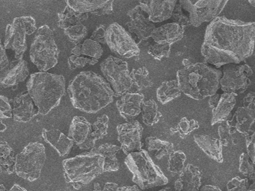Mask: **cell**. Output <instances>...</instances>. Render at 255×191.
<instances>
[{
	"label": "cell",
	"instance_id": "obj_1",
	"mask_svg": "<svg viewBox=\"0 0 255 191\" xmlns=\"http://www.w3.org/2000/svg\"><path fill=\"white\" fill-rule=\"evenodd\" d=\"M255 37V22L218 16L207 27L201 54L206 62L216 68L238 64L252 56Z\"/></svg>",
	"mask_w": 255,
	"mask_h": 191
},
{
	"label": "cell",
	"instance_id": "obj_2",
	"mask_svg": "<svg viewBox=\"0 0 255 191\" xmlns=\"http://www.w3.org/2000/svg\"><path fill=\"white\" fill-rule=\"evenodd\" d=\"M68 93L74 107L88 113H98L114 99L110 84L91 71H83L76 76L68 85Z\"/></svg>",
	"mask_w": 255,
	"mask_h": 191
},
{
	"label": "cell",
	"instance_id": "obj_3",
	"mask_svg": "<svg viewBox=\"0 0 255 191\" xmlns=\"http://www.w3.org/2000/svg\"><path fill=\"white\" fill-rule=\"evenodd\" d=\"M221 77V70L205 63H192L177 72L180 91L195 100H202L216 94L220 88Z\"/></svg>",
	"mask_w": 255,
	"mask_h": 191
},
{
	"label": "cell",
	"instance_id": "obj_4",
	"mask_svg": "<svg viewBox=\"0 0 255 191\" xmlns=\"http://www.w3.org/2000/svg\"><path fill=\"white\" fill-rule=\"evenodd\" d=\"M26 88L38 113L47 115L60 104L65 93V79L62 75L39 72L31 75Z\"/></svg>",
	"mask_w": 255,
	"mask_h": 191
},
{
	"label": "cell",
	"instance_id": "obj_5",
	"mask_svg": "<svg viewBox=\"0 0 255 191\" xmlns=\"http://www.w3.org/2000/svg\"><path fill=\"white\" fill-rule=\"evenodd\" d=\"M104 158L85 152L62 161L65 181L76 190L81 189L104 173Z\"/></svg>",
	"mask_w": 255,
	"mask_h": 191
},
{
	"label": "cell",
	"instance_id": "obj_6",
	"mask_svg": "<svg viewBox=\"0 0 255 191\" xmlns=\"http://www.w3.org/2000/svg\"><path fill=\"white\" fill-rule=\"evenodd\" d=\"M125 163L132 174V182L143 191L168 184V178L144 149L127 155Z\"/></svg>",
	"mask_w": 255,
	"mask_h": 191
},
{
	"label": "cell",
	"instance_id": "obj_7",
	"mask_svg": "<svg viewBox=\"0 0 255 191\" xmlns=\"http://www.w3.org/2000/svg\"><path fill=\"white\" fill-rule=\"evenodd\" d=\"M59 49L53 31L44 25L37 30L36 36L30 47V59L41 72L54 67L59 59Z\"/></svg>",
	"mask_w": 255,
	"mask_h": 191
},
{
	"label": "cell",
	"instance_id": "obj_8",
	"mask_svg": "<svg viewBox=\"0 0 255 191\" xmlns=\"http://www.w3.org/2000/svg\"><path fill=\"white\" fill-rule=\"evenodd\" d=\"M46 161L45 147L42 143L32 142L15 156V173L22 179L33 182L41 176Z\"/></svg>",
	"mask_w": 255,
	"mask_h": 191
},
{
	"label": "cell",
	"instance_id": "obj_9",
	"mask_svg": "<svg viewBox=\"0 0 255 191\" xmlns=\"http://www.w3.org/2000/svg\"><path fill=\"white\" fill-rule=\"evenodd\" d=\"M36 31V22L32 16L14 18L12 23L6 26L4 49L14 51L16 59H23V55L27 49L26 35H30Z\"/></svg>",
	"mask_w": 255,
	"mask_h": 191
},
{
	"label": "cell",
	"instance_id": "obj_10",
	"mask_svg": "<svg viewBox=\"0 0 255 191\" xmlns=\"http://www.w3.org/2000/svg\"><path fill=\"white\" fill-rule=\"evenodd\" d=\"M101 70L111 86L114 96H122L132 89V82L126 61L110 55L101 63Z\"/></svg>",
	"mask_w": 255,
	"mask_h": 191
},
{
	"label": "cell",
	"instance_id": "obj_11",
	"mask_svg": "<svg viewBox=\"0 0 255 191\" xmlns=\"http://www.w3.org/2000/svg\"><path fill=\"white\" fill-rule=\"evenodd\" d=\"M183 10L189 13L190 25L198 27L204 22H211L219 16L228 1L201 0L195 2L190 0L178 1Z\"/></svg>",
	"mask_w": 255,
	"mask_h": 191
},
{
	"label": "cell",
	"instance_id": "obj_12",
	"mask_svg": "<svg viewBox=\"0 0 255 191\" xmlns=\"http://www.w3.org/2000/svg\"><path fill=\"white\" fill-rule=\"evenodd\" d=\"M106 44L112 52L125 58L138 56L140 49L130 34L118 22H113L106 30Z\"/></svg>",
	"mask_w": 255,
	"mask_h": 191
},
{
	"label": "cell",
	"instance_id": "obj_13",
	"mask_svg": "<svg viewBox=\"0 0 255 191\" xmlns=\"http://www.w3.org/2000/svg\"><path fill=\"white\" fill-rule=\"evenodd\" d=\"M252 74V68L247 64L225 66L219 80L221 89L228 94H243L251 85Z\"/></svg>",
	"mask_w": 255,
	"mask_h": 191
},
{
	"label": "cell",
	"instance_id": "obj_14",
	"mask_svg": "<svg viewBox=\"0 0 255 191\" xmlns=\"http://www.w3.org/2000/svg\"><path fill=\"white\" fill-rule=\"evenodd\" d=\"M142 131L143 127L137 120L118 125V140L121 143V149L127 155L142 149Z\"/></svg>",
	"mask_w": 255,
	"mask_h": 191
},
{
	"label": "cell",
	"instance_id": "obj_15",
	"mask_svg": "<svg viewBox=\"0 0 255 191\" xmlns=\"http://www.w3.org/2000/svg\"><path fill=\"white\" fill-rule=\"evenodd\" d=\"M129 20L126 22L129 34L137 45L148 40L152 31L156 28L154 24L149 20L139 6H135L128 12Z\"/></svg>",
	"mask_w": 255,
	"mask_h": 191
},
{
	"label": "cell",
	"instance_id": "obj_16",
	"mask_svg": "<svg viewBox=\"0 0 255 191\" xmlns=\"http://www.w3.org/2000/svg\"><path fill=\"white\" fill-rule=\"evenodd\" d=\"M231 125L235 127L240 134H247L249 131H255L254 125L255 121V94L249 93L244 99L243 106L239 107L236 110L232 119H229Z\"/></svg>",
	"mask_w": 255,
	"mask_h": 191
},
{
	"label": "cell",
	"instance_id": "obj_17",
	"mask_svg": "<svg viewBox=\"0 0 255 191\" xmlns=\"http://www.w3.org/2000/svg\"><path fill=\"white\" fill-rule=\"evenodd\" d=\"M92 133V124L83 116H76L71 121L68 137L80 149L92 150L95 146L91 138Z\"/></svg>",
	"mask_w": 255,
	"mask_h": 191
},
{
	"label": "cell",
	"instance_id": "obj_18",
	"mask_svg": "<svg viewBox=\"0 0 255 191\" xmlns=\"http://www.w3.org/2000/svg\"><path fill=\"white\" fill-rule=\"evenodd\" d=\"M28 64L24 60H14L0 72V87L13 88L29 76Z\"/></svg>",
	"mask_w": 255,
	"mask_h": 191
},
{
	"label": "cell",
	"instance_id": "obj_19",
	"mask_svg": "<svg viewBox=\"0 0 255 191\" xmlns=\"http://www.w3.org/2000/svg\"><path fill=\"white\" fill-rule=\"evenodd\" d=\"M9 101L13 119L17 122H29L38 114V108L28 92L18 94Z\"/></svg>",
	"mask_w": 255,
	"mask_h": 191
},
{
	"label": "cell",
	"instance_id": "obj_20",
	"mask_svg": "<svg viewBox=\"0 0 255 191\" xmlns=\"http://www.w3.org/2000/svg\"><path fill=\"white\" fill-rule=\"evenodd\" d=\"M177 2L175 0L141 1L138 2V6L143 12L147 13L149 20L153 23L170 19Z\"/></svg>",
	"mask_w": 255,
	"mask_h": 191
},
{
	"label": "cell",
	"instance_id": "obj_21",
	"mask_svg": "<svg viewBox=\"0 0 255 191\" xmlns=\"http://www.w3.org/2000/svg\"><path fill=\"white\" fill-rule=\"evenodd\" d=\"M67 4L78 13H92L97 16L112 14L113 13L114 1L100 0H71Z\"/></svg>",
	"mask_w": 255,
	"mask_h": 191
},
{
	"label": "cell",
	"instance_id": "obj_22",
	"mask_svg": "<svg viewBox=\"0 0 255 191\" xmlns=\"http://www.w3.org/2000/svg\"><path fill=\"white\" fill-rule=\"evenodd\" d=\"M144 96L141 94L127 93L116 101V107L126 120L133 119L141 113Z\"/></svg>",
	"mask_w": 255,
	"mask_h": 191
},
{
	"label": "cell",
	"instance_id": "obj_23",
	"mask_svg": "<svg viewBox=\"0 0 255 191\" xmlns=\"http://www.w3.org/2000/svg\"><path fill=\"white\" fill-rule=\"evenodd\" d=\"M202 173L198 167L189 164L174 182L175 191H198L201 186Z\"/></svg>",
	"mask_w": 255,
	"mask_h": 191
},
{
	"label": "cell",
	"instance_id": "obj_24",
	"mask_svg": "<svg viewBox=\"0 0 255 191\" xmlns=\"http://www.w3.org/2000/svg\"><path fill=\"white\" fill-rule=\"evenodd\" d=\"M184 28L175 22L167 23L155 28L150 37L156 43L171 45L183 38Z\"/></svg>",
	"mask_w": 255,
	"mask_h": 191
},
{
	"label": "cell",
	"instance_id": "obj_25",
	"mask_svg": "<svg viewBox=\"0 0 255 191\" xmlns=\"http://www.w3.org/2000/svg\"><path fill=\"white\" fill-rule=\"evenodd\" d=\"M194 140L207 156L216 162H223L222 145L219 139L208 134H195Z\"/></svg>",
	"mask_w": 255,
	"mask_h": 191
},
{
	"label": "cell",
	"instance_id": "obj_26",
	"mask_svg": "<svg viewBox=\"0 0 255 191\" xmlns=\"http://www.w3.org/2000/svg\"><path fill=\"white\" fill-rule=\"evenodd\" d=\"M42 134L44 140L51 145L60 156L68 155L74 146V142L57 128H44Z\"/></svg>",
	"mask_w": 255,
	"mask_h": 191
},
{
	"label": "cell",
	"instance_id": "obj_27",
	"mask_svg": "<svg viewBox=\"0 0 255 191\" xmlns=\"http://www.w3.org/2000/svg\"><path fill=\"white\" fill-rule=\"evenodd\" d=\"M121 147L111 143H104L90 151L92 153L98 154L104 158V172H115L119 170V162L116 154L120 151Z\"/></svg>",
	"mask_w": 255,
	"mask_h": 191
},
{
	"label": "cell",
	"instance_id": "obj_28",
	"mask_svg": "<svg viewBox=\"0 0 255 191\" xmlns=\"http://www.w3.org/2000/svg\"><path fill=\"white\" fill-rule=\"evenodd\" d=\"M236 96L237 95L234 94H228L224 93L220 96L219 102L215 108L213 109V116H212L211 125L219 123L227 120L230 113L232 111L235 106Z\"/></svg>",
	"mask_w": 255,
	"mask_h": 191
},
{
	"label": "cell",
	"instance_id": "obj_29",
	"mask_svg": "<svg viewBox=\"0 0 255 191\" xmlns=\"http://www.w3.org/2000/svg\"><path fill=\"white\" fill-rule=\"evenodd\" d=\"M15 156L9 144L0 140V174L11 175L15 173Z\"/></svg>",
	"mask_w": 255,
	"mask_h": 191
},
{
	"label": "cell",
	"instance_id": "obj_30",
	"mask_svg": "<svg viewBox=\"0 0 255 191\" xmlns=\"http://www.w3.org/2000/svg\"><path fill=\"white\" fill-rule=\"evenodd\" d=\"M71 53L77 56H85L93 59L99 60L104 53L101 44L94 41L92 39H86L83 43L76 45L73 48Z\"/></svg>",
	"mask_w": 255,
	"mask_h": 191
},
{
	"label": "cell",
	"instance_id": "obj_31",
	"mask_svg": "<svg viewBox=\"0 0 255 191\" xmlns=\"http://www.w3.org/2000/svg\"><path fill=\"white\" fill-rule=\"evenodd\" d=\"M147 151L154 154L156 159H162L164 157L169 156L174 151V145L168 141L162 140L155 137H148L145 139Z\"/></svg>",
	"mask_w": 255,
	"mask_h": 191
},
{
	"label": "cell",
	"instance_id": "obj_32",
	"mask_svg": "<svg viewBox=\"0 0 255 191\" xmlns=\"http://www.w3.org/2000/svg\"><path fill=\"white\" fill-rule=\"evenodd\" d=\"M181 95L177 80L165 81L156 90V97L161 104H165Z\"/></svg>",
	"mask_w": 255,
	"mask_h": 191
},
{
	"label": "cell",
	"instance_id": "obj_33",
	"mask_svg": "<svg viewBox=\"0 0 255 191\" xmlns=\"http://www.w3.org/2000/svg\"><path fill=\"white\" fill-rule=\"evenodd\" d=\"M59 17V26L62 29L69 28L72 25L83 23L89 18L88 13H78L67 5L62 12L58 13Z\"/></svg>",
	"mask_w": 255,
	"mask_h": 191
},
{
	"label": "cell",
	"instance_id": "obj_34",
	"mask_svg": "<svg viewBox=\"0 0 255 191\" xmlns=\"http://www.w3.org/2000/svg\"><path fill=\"white\" fill-rule=\"evenodd\" d=\"M218 133L219 141L222 146H232L237 143V134L238 131L234 125H231L229 119L219 122Z\"/></svg>",
	"mask_w": 255,
	"mask_h": 191
},
{
	"label": "cell",
	"instance_id": "obj_35",
	"mask_svg": "<svg viewBox=\"0 0 255 191\" xmlns=\"http://www.w3.org/2000/svg\"><path fill=\"white\" fill-rule=\"evenodd\" d=\"M129 75L132 85L137 91H143L151 88L153 85V82L150 79L149 71L145 67H141L137 70L133 69Z\"/></svg>",
	"mask_w": 255,
	"mask_h": 191
},
{
	"label": "cell",
	"instance_id": "obj_36",
	"mask_svg": "<svg viewBox=\"0 0 255 191\" xmlns=\"http://www.w3.org/2000/svg\"><path fill=\"white\" fill-rule=\"evenodd\" d=\"M141 113L143 122L149 126L157 123L162 116L158 110L157 104L153 99H149L143 102Z\"/></svg>",
	"mask_w": 255,
	"mask_h": 191
},
{
	"label": "cell",
	"instance_id": "obj_37",
	"mask_svg": "<svg viewBox=\"0 0 255 191\" xmlns=\"http://www.w3.org/2000/svg\"><path fill=\"white\" fill-rule=\"evenodd\" d=\"M186 161V156L184 152L182 151H174L168 156V170L173 176L180 175L185 167V162Z\"/></svg>",
	"mask_w": 255,
	"mask_h": 191
},
{
	"label": "cell",
	"instance_id": "obj_38",
	"mask_svg": "<svg viewBox=\"0 0 255 191\" xmlns=\"http://www.w3.org/2000/svg\"><path fill=\"white\" fill-rule=\"evenodd\" d=\"M109 116L104 114L98 116L97 120L92 125V133L91 138L94 143H96L97 140L104 138L107 134L109 128Z\"/></svg>",
	"mask_w": 255,
	"mask_h": 191
},
{
	"label": "cell",
	"instance_id": "obj_39",
	"mask_svg": "<svg viewBox=\"0 0 255 191\" xmlns=\"http://www.w3.org/2000/svg\"><path fill=\"white\" fill-rule=\"evenodd\" d=\"M199 128V123L195 119H189L186 117H183L180 119L179 123L175 128H171V134L178 133L182 139L186 138V136L192 132L194 130Z\"/></svg>",
	"mask_w": 255,
	"mask_h": 191
},
{
	"label": "cell",
	"instance_id": "obj_40",
	"mask_svg": "<svg viewBox=\"0 0 255 191\" xmlns=\"http://www.w3.org/2000/svg\"><path fill=\"white\" fill-rule=\"evenodd\" d=\"M65 35L75 45L80 44L88 34V29L83 23L72 25L64 30Z\"/></svg>",
	"mask_w": 255,
	"mask_h": 191
},
{
	"label": "cell",
	"instance_id": "obj_41",
	"mask_svg": "<svg viewBox=\"0 0 255 191\" xmlns=\"http://www.w3.org/2000/svg\"><path fill=\"white\" fill-rule=\"evenodd\" d=\"M239 170L242 174L249 178V180L252 181L253 182H255V164L251 161L247 153L243 152L240 155Z\"/></svg>",
	"mask_w": 255,
	"mask_h": 191
},
{
	"label": "cell",
	"instance_id": "obj_42",
	"mask_svg": "<svg viewBox=\"0 0 255 191\" xmlns=\"http://www.w3.org/2000/svg\"><path fill=\"white\" fill-rule=\"evenodd\" d=\"M147 52L154 59L160 61L163 58H168L170 56L171 45L155 43L149 46Z\"/></svg>",
	"mask_w": 255,
	"mask_h": 191
},
{
	"label": "cell",
	"instance_id": "obj_43",
	"mask_svg": "<svg viewBox=\"0 0 255 191\" xmlns=\"http://www.w3.org/2000/svg\"><path fill=\"white\" fill-rule=\"evenodd\" d=\"M98 62V60L93 59V58H87L85 56H77V55H72L68 58V66L71 70H75L77 68H81L84 67L86 64L89 65H95Z\"/></svg>",
	"mask_w": 255,
	"mask_h": 191
},
{
	"label": "cell",
	"instance_id": "obj_44",
	"mask_svg": "<svg viewBox=\"0 0 255 191\" xmlns=\"http://www.w3.org/2000/svg\"><path fill=\"white\" fill-rule=\"evenodd\" d=\"M171 19L174 21L175 23L178 24L180 26L184 28L185 26H188L190 25L189 22V16H186L183 12V8L180 3L177 2L174 6V10H173L172 15H171Z\"/></svg>",
	"mask_w": 255,
	"mask_h": 191
},
{
	"label": "cell",
	"instance_id": "obj_45",
	"mask_svg": "<svg viewBox=\"0 0 255 191\" xmlns=\"http://www.w3.org/2000/svg\"><path fill=\"white\" fill-rule=\"evenodd\" d=\"M249 180L247 179H241L237 176L233 178L227 184L228 191H246L249 188Z\"/></svg>",
	"mask_w": 255,
	"mask_h": 191
},
{
	"label": "cell",
	"instance_id": "obj_46",
	"mask_svg": "<svg viewBox=\"0 0 255 191\" xmlns=\"http://www.w3.org/2000/svg\"><path fill=\"white\" fill-rule=\"evenodd\" d=\"M246 138L247 155L251 161L255 164V131H249L244 134Z\"/></svg>",
	"mask_w": 255,
	"mask_h": 191
},
{
	"label": "cell",
	"instance_id": "obj_47",
	"mask_svg": "<svg viewBox=\"0 0 255 191\" xmlns=\"http://www.w3.org/2000/svg\"><path fill=\"white\" fill-rule=\"evenodd\" d=\"M12 117L9 99L4 96L0 95V119Z\"/></svg>",
	"mask_w": 255,
	"mask_h": 191
},
{
	"label": "cell",
	"instance_id": "obj_48",
	"mask_svg": "<svg viewBox=\"0 0 255 191\" xmlns=\"http://www.w3.org/2000/svg\"><path fill=\"white\" fill-rule=\"evenodd\" d=\"M106 25L102 24L100 25L99 26L97 27L96 29L92 33V39L94 41L98 42L100 44H106L105 34H106Z\"/></svg>",
	"mask_w": 255,
	"mask_h": 191
},
{
	"label": "cell",
	"instance_id": "obj_49",
	"mask_svg": "<svg viewBox=\"0 0 255 191\" xmlns=\"http://www.w3.org/2000/svg\"><path fill=\"white\" fill-rule=\"evenodd\" d=\"M8 63L9 62H8L5 49H4L3 46L1 43V40H0V72L8 66Z\"/></svg>",
	"mask_w": 255,
	"mask_h": 191
},
{
	"label": "cell",
	"instance_id": "obj_50",
	"mask_svg": "<svg viewBox=\"0 0 255 191\" xmlns=\"http://www.w3.org/2000/svg\"><path fill=\"white\" fill-rule=\"evenodd\" d=\"M221 95L219 94H214V95L211 96L209 98V106L212 108H215L217 105L218 102H219V99H220Z\"/></svg>",
	"mask_w": 255,
	"mask_h": 191
},
{
	"label": "cell",
	"instance_id": "obj_51",
	"mask_svg": "<svg viewBox=\"0 0 255 191\" xmlns=\"http://www.w3.org/2000/svg\"><path fill=\"white\" fill-rule=\"evenodd\" d=\"M119 185L113 182H107L104 185V191H117Z\"/></svg>",
	"mask_w": 255,
	"mask_h": 191
},
{
	"label": "cell",
	"instance_id": "obj_52",
	"mask_svg": "<svg viewBox=\"0 0 255 191\" xmlns=\"http://www.w3.org/2000/svg\"><path fill=\"white\" fill-rule=\"evenodd\" d=\"M117 191H141V190L137 185H133V186H124L120 188L119 187Z\"/></svg>",
	"mask_w": 255,
	"mask_h": 191
},
{
	"label": "cell",
	"instance_id": "obj_53",
	"mask_svg": "<svg viewBox=\"0 0 255 191\" xmlns=\"http://www.w3.org/2000/svg\"><path fill=\"white\" fill-rule=\"evenodd\" d=\"M201 191H223L214 185H205L201 188Z\"/></svg>",
	"mask_w": 255,
	"mask_h": 191
},
{
	"label": "cell",
	"instance_id": "obj_54",
	"mask_svg": "<svg viewBox=\"0 0 255 191\" xmlns=\"http://www.w3.org/2000/svg\"><path fill=\"white\" fill-rule=\"evenodd\" d=\"M9 191H27L25 188H23V187L20 186V185H17V184H15V185H13L12 188L10 189Z\"/></svg>",
	"mask_w": 255,
	"mask_h": 191
},
{
	"label": "cell",
	"instance_id": "obj_55",
	"mask_svg": "<svg viewBox=\"0 0 255 191\" xmlns=\"http://www.w3.org/2000/svg\"><path fill=\"white\" fill-rule=\"evenodd\" d=\"M93 191H104L99 183H95Z\"/></svg>",
	"mask_w": 255,
	"mask_h": 191
},
{
	"label": "cell",
	"instance_id": "obj_56",
	"mask_svg": "<svg viewBox=\"0 0 255 191\" xmlns=\"http://www.w3.org/2000/svg\"><path fill=\"white\" fill-rule=\"evenodd\" d=\"M7 129V126L2 122V119H0V132H3Z\"/></svg>",
	"mask_w": 255,
	"mask_h": 191
},
{
	"label": "cell",
	"instance_id": "obj_57",
	"mask_svg": "<svg viewBox=\"0 0 255 191\" xmlns=\"http://www.w3.org/2000/svg\"><path fill=\"white\" fill-rule=\"evenodd\" d=\"M192 64V62H191L189 60L186 59V58H185V59L183 60V66H184V67H188V66L191 65Z\"/></svg>",
	"mask_w": 255,
	"mask_h": 191
},
{
	"label": "cell",
	"instance_id": "obj_58",
	"mask_svg": "<svg viewBox=\"0 0 255 191\" xmlns=\"http://www.w3.org/2000/svg\"><path fill=\"white\" fill-rule=\"evenodd\" d=\"M246 191H255V182L249 185V188H247Z\"/></svg>",
	"mask_w": 255,
	"mask_h": 191
},
{
	"label": "cell",
	"instance_id": "obj_59",
	"mask_svg": "<svg viewBox=\"0 0 255 191\" xmlns=\"http://www.w3.org/2000/svg\"><path fill=\"white\" fill-rule=\"evenodd\" d=\"M0 191H6L5 186L2 185H0Z\"/></svg>",
	"mask_w": 255,
	"mask_h": 191
},
{
	"label": "cell",
	"instance_id": "obj_60",
	"mask_svg": "<svg viewBox=\"0 0 255 191\" xmlns=\"http://www.w3.org/2000/svg\"><path fill=\"white\" fill-rule=\"evenodd\" d=\"M249 2L250 3V4H252V5L253 6V7H255V0H252V1H249Z\"/></svg>",
	"mask_w": 255,
	"mask_h": 191
},
{
	"label": "cell",
	"instance_id": "obj_61",
	"mask_svg": "<svg viewBox=\"0 0 255 191\" xmlns=\"http://www.w3.org/2000/svg\"><path fill=\"white\" fill-rule=\"evenodd\" d=\"M167 191L166 189H162V190H160V191Z\"/></svg>",
	"mask_w": 255,
	"mask_h": 191
}]
</instances>
